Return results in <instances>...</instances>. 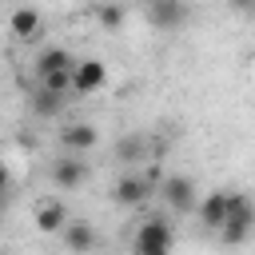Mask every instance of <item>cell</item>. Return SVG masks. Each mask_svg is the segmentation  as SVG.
<instances>
[{
	"mask_svg": "<svg viewBox=\"0 0 255 255\" xmlns=\"http://www.w3.org/2000/svg\"><path fill=\"white\" fill-rule=\"evenodd\" d=\"M80 60H72V52L68 48H48V52H40L36 56V76L44 80V76H52V72H64V68H76Z\"/></svg>",
	"mask_w": 255,
	"mask_h": 255,
	"instance_id": "11",
	"label": "cell"
},
{
	"mask_svg": "<svg viewBox=\"0 0 255 255\" xmlns=\"http://www.w3.org/2000/svg\"><path fill=\"white\" fill-rule=\"evenodd\" d=\"M227 207H231V191H211V195H203L199 199V223L207 227V231H219L223 227V219H227Z\"/></svg>",
	"mask_w": 255,
	"mask_h": 255,
	"instance_id": "7",
	"label": "cell"
},
{
	"mask_svg": "<svg viewBox=\"0 0 255 255\" xmlns=\"http://www.w3.org/2000/svg\"><path fill=\"white\" fill-rule=\"evenodd\" d=\"M96 20H100L108 32H116V28L124 24V8H120V4H100V8H96Z\"/></svg>",
	"mask_w": 255,
	"mask_h": 255,
	"instance_id": "15",
	"label": "cell"
},
{
	"mask_svg": "<svg viewBox=\"0 0 255 255\" xmlns=\"http://www.w3.org/2000/svg\"><path fill=\"white\" fill-rule=\"evenodd\" d=\"M235 12H255V0H231Z\"/></svg>",
	"mask_w": 255,
	"mask_h": 255,
	"instance_id": "17",
	"label": "cell"
},
{
	"mask_svg": "<svg viewBox=\"0 0 255 255\" xmlns=\"http://www.w3.org/2000/svg\"><path fill=\"white\" fill-rule=\"evenodd\" d=\"M64 100H68V96H56V92L40 88V92H32V112L44 116V120H48V116H60V112H64Z\"/></svg>",
	"mask_w": 255,
	"mask_h": 255,
	"instance_id": "14",
	"label": "cell"
},
{
	"mask_svg": "<svg viewBox=\"0 0 255 255\" xmlns=\"http://www.w3.org/2000/svg\"><path fill=\"white\" fill-rule=\"evenodd\" d=\"M171 243H175V231L167 219L151 215L135 227V239H131V255H171Z\"/></svg>",
	"mask_w": 255,
	"mask_h": 255,
	"instance_id": "2",
	"label": "cell"
},
{
	"mask_svg": "<svg viewBox=\"0 0 255 255\" xmlns=\"http://www.w3.org/2000/svg\"><path fill=\"white\" fill-rule=\"evenodd\" d=\"M72 219H68V207H64V199H40L36 203V227L44 231V235H56V231H64Z\"/></svg>",
	"mask_w": 255,
	"mask_h": 255,
	"instance_id": "8",
	"label": "cell"
},
{
	"mask_svg": "<svg viewBox=\"0 0 255 255\" xmlns=\"http://www.w3.org/2000/svg\"><path fill=\"white\" fill-rule=\"evenodd\" d=\"M52 183L64 187V191L80 187V183H84V163H80V159H60V163L52 167Z\"/></svg>",
	"mask_w": 255,
	"mask_h": 255,
	"instance_id": "13",
	"label": "cell"
},
{
	"mask_svg": "<svg viewBox=\"0 0 255 255\" xmlns=\"http://www.w3.org/2000/svg\"><path fill=\"white\" fill-rule=\"evenodd\" d=\"M108 84V64L104 60H80L76 64V96H96Z\"/></svg>",
	"mask_w": 255,
	"mask_h": 255,
	"instance_id": "6",
	"label": "cell"
},
{
	"mask_svg": "<svg viewBox=\"0 0 255 255\" xmlns=\"http://www.w3.org/2000/svg\"><path fill=\"white\" fill-rule=\"evenodd\" d=\"M147 20L159 32H175L187 20V8H183V0H147Z\"/></svg>",
	"mask_w": 255,
	"mask_h": 255,
	"instance_id": "5",
	"label": "cell"
},
{
	"mask_svg": "<svg viewBox=\"0 0 255 255\" xmlns=\"http://www.w3.org/2000/svg\"><path fill=\"white\" fill-rule=\"evenodd\" d=\"M143 155V139L139 135H131V139H120V147H116V159H124V163H135Z\"/></svg>",
	"mask_w": 255,
	"mask_h": 255,
	"instance_id": "16",
	"label": "cell"
},
{
	"mask_svg": "<svg viewBox=\"0 0 255 255\" xmlns=\"http://www.w3.org/2000/svg\"><path fill=\"white\" fill-rule=\"evenodd\" d=\"M151 191H155V183H151L147 175H120L116 187H112V199H116L120 207H139V203L151 199Z\"/></svg>",
	"mask_w": 255,
	"mask_h": 255,
	"instance_id": "4",
	"label": "cell"
},
{
	"mask_svg": "<svg viewBox=\"0 0 255 255\" xmlns=\"http://www.w3.org/2000/svg\"><path fill=\"white\" fill-rule=\"evenodd\" d=\"M251 231H255V203H251L247 195L231 191V207H227V219H223V227H219V239H223L227 247H239V243H247Z\"/></svg>",
	"mask_w": 255,
	"mask_h": 255,
	"instance_id": "1",
	"label": "cell"
},
{
	"mask_svg": "<svg viewBox=\"0 0 255 255\" xmlns=\"http://www.w3.org/2000/svg\"><path fill=\"white\" fill-rule=\"evenodd\" d=\"M8 28H12L16 40H36L40 36V12L36 8H16L12 20H8Z\"/></svg>",
	"mask_w": 255,
	"mask_h": 255,
	"instance_id": "12",
	"label": "cell"
},
{
	"mask_svg": "<svg viewBox=\"0 0 255 255\" xmlns=\"http://www.w3.org/2000/svg\"><path fill=\"white\" fill-rule=\"evenodd\" d=\"M60 235H64V247L76 251V255H88V251L96 247V231H92V223H84V219H72Z\"/></svg>",
	"mask_w": 255,
	"mask_h": 255,
	"instance_id": "9",
	"label": "cell"
},
{
	"mask_svg": "<svg viewBox=\"0 0 255 255\" xmlns=\"http://www.w3.org/2000/svg\"><path fill=\"white\" fill-rule=\"evenodd\" d=\"M96 139H100V131H96L92 124H72V128H64V131H60L64 151H92V147H96Z\"/></svg>",
	"mask_w": 255,
	"mask_h": 255,
	"instance_id": "10",
	"label": "cell"
},
{
	"mask_svg": "<svg viewBox=\"0 0 255 255\" xmlns=\"http://www.w3.org/2000/svg\"><path fill=\"white\" fill-rule=\"evenodd\" d=\"M159 195H163V203H167L175 215H187V211L199 207V203H195V187H191L187 175H167V179L159 183Z\"/></svg>",
	"mask_w": 255,
	"mask_h": 255,
	"instance_id": "3",
	"label": "cell"
}]
</instances>
